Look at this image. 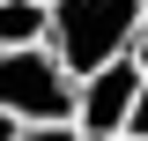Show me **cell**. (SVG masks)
Here are the masks:
<instances>
[{"instance_id": "obj_7", "label": "cell", "mask_w": 148, "mask_h": 141, "mask_svg": "<svg viewBox=\"0 0 148 141\" xmlns=\"http://www.w3.org/2000/svg\"><path fill=\"white\" fill-rule=\"evenodd\" d=\"M133 59H141V74H148V8H141V30H133Z\"/></svg>"}, {"instance_id": "obj_6", "label": "cell", "mask_w": 148, "mask_h": 141, "mask_svg": "<svg viewBox=\"0 0 148 141\" xmlns=\"http://www.w3.org/2000/svg\"><path fill=\"white\" fill-rule=\"evenodd\" d=\"M22 141H82V134H74V126H30Z\"/></svg>"}, {"instance_id": "obj_1", "label": "cell", "mask_w": 148, "mask_h": 141, "mask_svg": "<svg viewBox=\"0 0 148 141\" xmlns=\"http://www.w3.org/2000/svg\"><path fill=\"white\" fill-rule=\"evenodd\" d=\"M148 0H52V37L45 52L67 67V82H89L111 59L133 52V30H141Z\"/></svg>"}, {"instance_id": "obj_3", "label": "cell", "mask_w": 148, "mask_h": 141, "mask_svg": "<svg viewBox=\"0 0 148 141\" xmlns=\"http://www.w3.org/2000/svg\"><path fill=\"white\" fill-rule=\"evenodd\" d=\"M148 89L141 59H111L104 74H89V82H74V134L82 141H126V119H133V97Z\"/></svg>"}, {"instance_id": "obj_4", "label": "cell", "mask_w": 148, "mask_h": 141, "mask_svg": "<svg viewBox=\"0 0 148 141\" xmlns=\"http://www.w3.org/2000/svg\"><path fill=\"white\" fill-rule=\"evenodd\" d=\"M45 37H52V8H37V0L0 8V52H45Z\"/></svg>"}, {"instance_id": "obj_5", "label": "cell", "mask_w": 148, "mask_h": 141, "mask_svg": "<svg viewBox=\"0 0 148 141\" xmlns=\"http://www.w3.org/2000/svg\"><path fill=\"white\" fill-rule=\"evenodd\" d=\"M126 141H148V89L133 97V119H126Z\"/></svg>"}, {"instance_id": "obj_8", "label": "cell", "mask_w": 148, "mask_h": 141, "mask_svg": "<svg viewBox=\"0 0 148 141\" xmlns=\"http://www.w3.org/2000/svg\"><path fill=\"white\" fill-rule=\"evenodd\" d=\"M0 141H22V126H15V119H0Z\"/></svg>"}, {"instance_id": "obj_2", "label": "cell", "mask_w": 148, "mask_h": 141, "mask_svg": "<svg viewBox=\"0 0 148 141\" xmlns=\"http://www.w3.org/2000/svg\"><path fill=\"white\" fill-rule=\"evenodd\" d=\"M0 119L30 126H74V82L52 52H0Z\"/></svg>"}, {"instance_id": "obj_9", "label": "cell", "mask_w": 148, "mask_h": 141, "mask_svg": "<svg viewBox=\"0 0 148 141\" xmlns=\"http://www.w3.org/2000/svg\"><path fill=\"white\" fill-rule=\"evenodd\" d=\"M37 8H52V0H37Z\"/></svg>"}, {"instance_id": "obj_10", "label": "cell", "mask_w": 148, "mask_h": 141, "mask_svg": "<svg viewBox=\"0 0 148 141\" xmlns=\"http://www.w3.org/2000/svg\"><path fill=\"white\" fill-rule=\"evenodd\" d=\"M0 8H8V0H0Z\"/></svg>"}]
</instances>
